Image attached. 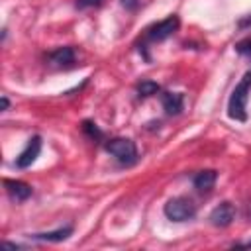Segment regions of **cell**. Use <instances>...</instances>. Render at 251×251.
Returning <instances> with one entry per match:
<instances>
[{
	"mask_svg": "<svg viewBox=\"0 0 251 251\" xmlns=\"http://www.w3.org/2000/svg\"><path fill=\"white\" fill-rule=\"evenodd\" d=\"M251 92V69L241 76L227 100V116L235 122H247V98Z\"/></svg>",
	"mask_w": 251,
	"mask_h": 251,
	"instance_id": "1",
	"label": "cell"
},
{
	"mask_svg": "<svg viewBox=\"0 0 251 251\" xmlns=\"http://www.w3.org/2000/svg\"><path fill=\"white\" fill-rule=\"evenodd\" d=\"M104 149L114 155L122 165H133L137 161V147L127 137H112L104 143Z\"/></svg>",
	"mask_w": 251,
	"mask_h": 251,
	"instance_id": "2",
	"label": "cell"
},
{
	"mask_svg": "<svg viewBox=\"0 0 251 251\" xmlns=\"http://www.w3.org/2000/svg\"><path fill=\"white\" fill-rule=\"evenodd\" d=\"M163 212L173 222H186V220H192L196 216V206L186 196H175L165 204Z\"/></svg>",
	"mask_w": 251,
	"mask_h": 251,
	"instance_id": "3",
	"label": "cell"
},
{
	"mask_svg": "<svg viewBox=\"0 0 251 251\" xmlns=\"http://www.w3.org/2000/svg\"><path fill=\"white\" fill-rule=\"evenodd\" d=\"M178 25H180V20H178V16L173 14V16H169V18H165V20H161V22L149 25V27L145 29V33H143V41H149V43L165 41L167 37H171V35L178 29Z\"/></svg>",
	"mask_w": 251,
	"mask_h": 251,
	"instance_id": "4",
	"label": "cell"
},
{
	"mask_svg": "<svg viewBox=\"0 0 251 251\" xmlns=\"http://www.w3.org/2000/svg\"><path fill=\"white\" fill-rule=\"evenodd\" d=\"M39 153H41V137L33 135V137H29L27 145L24 147V151L16 157V167L18 169H27L39 157Z\"/></svg>",
	"mask_w": 251,
	"mask_h": 251,
	"instance_id": "5",
	"label": "cell"
},
{
	"mask_svg": "<svg viewBox=\"0 0 251 251\" xmlns=\"http://www.w3.org/2000/svg\"><path fill=\"white\" fill-rule=\"evenodd\" d=\"M235 218V208L231 202H222L210 212V224L216 227H227Z\"/></svg>",
	"mask_w": 251,
	"mask_h": 251,
	"instance_id": "6",
	"label": "cell"
},
{
	"mask_svg": "<svg viewBox=\"0 0 251 251\" xmlns=\"http://www.w3.org/2000/svg\"><path fill=\"white\" fill-rule=\"evenodd\" d=\"M4 186H6V192L10 194L12 200L16 202H24L31 196V186L24 180H14V178H4Z\"/></svg>",
	"mask_w": 251,
	"mask_h": 251,
	"instance_id": "7",
	"label": "cell"
},
{
	"mask_svg": "<svg viewBox=\"0 0 251 251\" xmlns=\"http://www.w3.org/2000/svg\"><path fill=\"white\" fill-rule=\"evenodd\" d=\"M47 61L55 67H69V65L75 63V49L71 45H65V47L55 49V51H49Z\"/></svg>",
	"mask_w": 251,
	"mask_h": 251,
	"instance_id": "8",
	"label": "cell"
},
{
	"mask_svg": "<svg viewBox=\"0 0 251 251\" xmlns=\"http://www.w3.org/2000/svg\"><path fill=\"white\" fill-rule=\"evenodd\" d=\"M161 104H163V108L169 116H176V114L182 112L184 96H182V92H163L161 94Z\"/></svg>",
	"mask_w": 251,
	"mask_h": 251,
	"instance_id": "9",
	"label": "cell"
},
{
	"mask_svg": "<svg viewBox=\"0 0 251 251\" xmlns=\"http://www.w3.org/2000/svg\"><path fill=\"white\" fill-rule=\"evenodd\" d=\"M216 180H218V173H216L214 169L200 171V173H196V175H194V178H192L194 188H196V190H200V192H208V190H212V188H214V184H216Z\"/></svg>",
	"mask_w": 251,
	"mask_h": 251,
	"instance_id": "10",
	"label": "cell"
},
{
	"mask_svg": "<svg viewBox=\"0 0 251 251\" xmlns=\"http://www.w3.org/2000/svg\"><path fill=\"white\" fill-rule=\"evenodd\" d=\"M69 235H73V226H65V227H59V229H53V231L33 233L29 237L35 239V241H65Z\"/></svg>",
	"mask_w": 251,
	"mask_h": 251,
	"instance_id": "11",
	"label": "cell"
},
{
	"mask_svg": "<svg viewBox=\"0 0 251 251\" xmlns=\"http://www.w3.org/2000/svg\"><path fill=\"white\" fill-rule=\"evenodd\" d=\"M157 92H161V86H159L157 82H153V80H141V82L137 84V94H139L141 98L153 96V94H157Z\"/></svg>",
	"mask_w": 251,
	"mask_h": 251,
	"instance_id": "12",
	"label": "cell"
},
{
	"mask_svg": "<svg viewBox=\"0 0 251 251\" xmlns=\"http://www.w3.org/2000/svg\"><path fill=\"white\" fill-rule=\"evenodd\" d=\"M82 131H84L90 139H94V141H100V139L104 137L102 129H100L94 122H90V120H84V122H82Z\"/></svg>",
	"mask_w": 251,
	"mask_h": 251,
	"instance_id": "13",
	"label": "cell"
},
{
	"mask_svg": "<svg viewBox=\"0 0 251 251\" xmlns=\"http://www.w3.org/2000/svg\"><path fill=\"white\" fill-rule=\"evenodd\" d=\"M235 51H237L239 55L251 59V37H245V39L237 41V43H235Z\"/></svg>",
	"mask_w": 251,
	"mask_h": 251,
	"instance_id": "14",
	"label": "cell"
},
{
	"mask_svg": "<svg viewBox=\"0 0 251 251\" xmlns=\"http://www.w3.org/2000/svg\"><path fill=\"white\" fill-rule=\"evenodd\" d=\"M104 0H76V8H96V6H100Z\"/></svg>",
	"mask_w": 251,
	"mask_h": 251,
	"instance_id": "15",
	"label": "cell"
},
{
	"mask_svg": "<svg viewBox=\"0 0 251 251\" xmlns=\"http://www.w3.org/2000/svg\"><path fill=\"white\" fill-rule=\"evenodd\" d=\"M122 6L127 10H135L139 6V0H122Z\"/></svg>",
	"mask_w": 251,
	"mask_h": 251,
	"instance_id": "16",
	"label": "cell"
},
{
	"mask_svg": "<svg viewBox=\"0 0 251 251\" xmlns=\"http://www.w3.org/2000/svg\"><path fill=\"white\" fill-rule=\"evenodd\" d=\"M247 25H251V16H247V18L237 22V27H247Z\"/></svg>",
	"mask_w": 251,
	"mask_h": 251,
	"instance_id": "17",
	"label": "cell"
},
{
	"mask_svg": "<svg viewBox=\"0 0 251 251\" xmlns=\"http://www.w3.org/2000/svg\"><path fill=\"white\" fill-rule=\"evenodd\" d=\"M0 100H2V112H6V110H8V106H10V102H8V98H6V96H2Z\"/></svg>",
	"mask_w": 251,
	"mask_h": 251,
	"instance_id": "18",
	"label": "cell"
},
{
	"mask_svg": "<svg viewBox=\"0 0 251 251\" xmlns=\"http://www.w3.org/2000/svg\"><path fill=\"white\" fill-rule=\"evenodd\" d=\"M237 247H251V241H247V243H243V245H237Z\"/></svg>",
	"mask_w": 251,
	"mask_h": 251,
	"instance_id": "19",
	"label": "cell"
}]
</instances>
